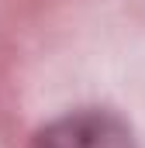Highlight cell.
Returning a JSON list of instances; mask_svg holds the SVG:
<instances>
[{
    "instance_id": "cell-1",
    "label": "cell",
    "mask_w": 145,
    "mask_h": 148,
    "mask_svg": "<svg viewBox=\"0 0 145 148\" xmlns=\"http://www.w3.org/2000/svg\"><path fill=\"white\" fill-rule=\"evenodd\" d=\"M31 148H135L131 127L110 110H76L35 134Z\"/></svg>"
}]
</instances>
